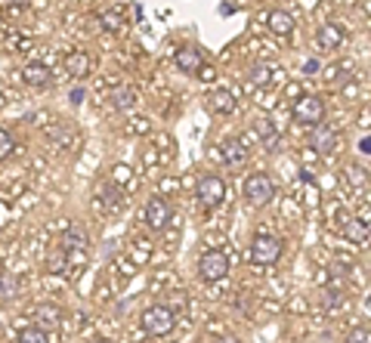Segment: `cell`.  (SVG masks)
<instances>
[{
    "instance_id": "6da1fadb",
    "label": "cell",
    "mask_w": 371,
    "mask_h": 343,
    "mask_svg": "<svg viewBox=\"0 0 371 343\" xmlns=\"http://www.w3.org/2000/svg\"><path fill=\"white\" fill-rule=\"evenodd\" d=\"M139 325H143V331L149 334V337H167V334L176 328V313L170 306H164V303H155V306L143 309Z\"/></svg>"
},
{
    "instance_id": "7a4b0ae2",
    "label": "cell",
    "mask_w": 371,
    "mask_h": 343,
    "mask_svg": "<svg viewBox=\"0 0 371 343\" xmlns=\"http://www.w3.org/2000/svg\"><path fill=\"white\" fill-rule=\"evenodd\" d=\"M278 257H282V238L266 235V232L251 238V260L257 266H273V263H278Z\"/></svg>"
},
{
    "instance_id": "3957f363",
    "label": "cell",
    "mask_w": 371,
    "mask_h": 343,
    "mask_svg": "<svg viewBox=\"0 0 371 343\" xmlns=\"http://www.w3.org/2000/svg\"><path fill=\"white\" fill-rule=\"evenodd\" d=\"M291 115H294V121L304 124V127H315V124L325 121V99L322 96H309V93H306V96H300L297 103H294Z\"/></svg>"
},
{
    "instance_id": "277c9868",
    "label": "cell",
    "mask_w": 371,
    "mask_h": 343,
    "mask_svg": "<svg viewBox=\"0 0 371 343\" xmlns=\"http://www.w3.org/2000/svg\"><path fill=\"white\" fill-rule=\"evenodd\" d=\"M195 198L201 201V207H207V210L220 207L223 198H226V183H223L216 174H204L195 186Z\"/></svg>"
},
{
    "instance_id": "5b68a950",
    "label": "cell",
    "mask_w": 371,
    "mask_h": 343,
    "mask_svg": "<svg viewBox=\"0 0 371 343\" xmlns=\"http://www.w3.org/2000/svg\"><path fill=\"white\" fill-rule=\"evenodd\" d=\"M242 192H245V198L257 207L269 205V201L275 198V186H273V179H269V174H247Z\"/></svg>"
},
{
    "instance_id": "8992f818",
    "label": "cell",
    "mask_w": 371,
    "mask_h": 343,
    "mask_svg": "<svg viewBox=\"0 0 371 343\" xmlns=\"http://www.w3.org/2000/svg\"><path fill=\"white\" fill-rule=\"evenodd\" d=\"M198 276L201 282H223L229 276V257L223 251H204L198 257Z\"/></svg>"
},
{
    "instance_id": "52a82bcc",
    "label": "cell",
    "mask_w": 371,
    "mask_h": 343,
    "mask_svg": "<svg viewBox=\"0 0 371 343\" xmlns=\"http://www.w3.org/2000/svg\"><path fill=\"white\" fill-rule=\"evenodd\" d=\"M170 220H174V207H170V201L164 198V195H152V198L145 201V223H149V229L161 232Z\"/></svg>"
},
{
    "instance_id": "ba28073f",
    "label": "cell",
    "mask_w": 371,
    "mask_h": 343,
    "mask_svg": "<svg viewBox=\"0 0 371 343\" xmlns=\"http://www.w3.org/2000/svg\"><path fill=\"white\" fill-rule=\"evenodd\" d=\"M309 145L319 155H331L337 149V134L325 124H315V127H309Z\"/></svg>"
},
{
    "instance_id": "9c48e42d",
    "label": "cell",
    "mask_w": 371,
    "mask_h": 343,
    "mask_svg": "<svg viewBox=\"0 0 371 343\" xmlns=\"http://www.w3.org/2000/svg\"><path fill=\"white\" fill-rule=\"evenodd\" d=\"M31 318H34L37 328L50 334V331H56L62 325V309L56 306V303H37V309H34V316H31Z\"/></svg>"
},
{
    "instance_id": "30bf717a",
    "label": "cell",
    "mask_w": 371,
    "mask_h": 343,
    "mask_svg": "<svg viewBox=\"0 0 371 343\" xmlns=\"http://www.w3.org/2000/svg\"><path fill=\"white\" fill-rule=\"evenodd\" d=\"M174 62L183 75H198L201 68H204V56H201V50H195V46H180Z\"/></svg>"
},
{
    "instance_id": "8fae6325",
    "label": "cell",
    "mask_w": 371,
    "mask_h": 343,
    "mask_svg": "<svg viewBox=\"0 0 371 343\" xmlns=\"http://www.w3.org/2000/svg\"><path fill=\"white\" fill-rule=\"evenodd\" d=\"M204 105L211 115H232L235 112V93L229 90H211L204 96Z\"/></svg>"
},
{
    "instance_id": "7c38bea8",
    "label": "cell",
    "mask_w": 371,
    "mask_h": 343,
    "mask_svg": "<svg viewBox=\"0 0 371 343\" xmlns=\"http://www.w3.org/2000/svg\"><path fill=\"white\" fill-rule=\"evenodd\" d=\"M315 44L322 46V50H337L340 44H344V25H337V22H325L315 31Z\"/></svg>"
},
{
    "instance_id": "4fadbf2b",
    "label": "cell",
    "mask_w": 371,
    "mask_h": 343,
    "mask_svg": "<svg viewBox=\"0 0 371 343\" xmlns=\"http://www.w3.org/2000/svg\"><path fill=\"white\" fill-rule=\"evenodd\" d=\"M62 65H65V75H72V77H87L90 75V68H93V62H90V56L84 50H72L65 59H62Z\"/></svg>"
},
{
    "instance_id": "5bb4252c",
    "label": "cell",
    "mask_w": 371,
    "mask_h": 343,
    "mask_svg": "<svg viewBox=\"0 0 371 343\" xmlns=\"http://www.w3.org/2000/svg\"><path fill=\"white\" fill-rule=\"evenodd\" d=\"M22 77H25V84L28 87H50V81H53V75H50V68L41 65V62H31V65H25V72H22Z\"/></svg>"
},
{
    "instance_id": "9a60e30c",
    "label": "cell",
    "mask_w": 371,
    "mask_h": 343,
    "mask_svg": "<svg viewBox=\"0 0 371 343\" xmlns=\"http://www.w3.org/2000/svg\"><path fill=\"white\" fill-rule=\"evenodd\" d=\"M266 25H269L273 34H282L285 37V34H291V31H294V19L285 10H273V13L266 15Z\"/></svg>"
},
{
    "instance_id": "2e32d148",
    "label": "cell",
    "mask_w": 371,
    "mask_h": 343,
    "mask_svg": "<svg viewBox=\"0 0 371 343\" xmlns=\"http://www.w3.org/2000/svg\"><path fill=\"white\" fill-rule=\"evenodd\" d=\"M108 103H112V108L124 112V108H130V105L136 103V90H130V87H115L112 96H108Z\"/></svg>"
},
{
    "instance_id": "e0dca14e",
    "label": "cell",
    "mask_w": 371,
    "mask_h": 343,
    "mask_svg": "<svg viewBox=\"0 0 371 343\" xmlns=\"http://www.w3.org/2000/svg\"><path fill=\"white\" fill-rule=\"evenodd\" d=\"M62 251H81V247H87V235H84L81 229H72L68 235H62Z\"/></svg>"
},
{
    "instance_id": "ac0fdd59",
    "label": "cell",
    "mask_w": 371,
    "mask_h": 343,
    "mask_svg": "<svg viewBox=\"0 0 371 343\" xmlns=\"http://www.w3.org/2000/svg\"><path fill=\"white\" fill-rule=\"evenodd\" d=\"M15 343H50V340H46V331H41L37 325H28L25 331H19Z\"/></svg>"
},
{
    "instance_id": "d6986e66",
    "label": "cell",
    "mask_w": 371,
    "mask_h": 343,
    "mask_svg": "<svg viewBox=\"0 0 371 343\" xmlns=\"http://www.w3.org/2000/svg\"><path fill=\"white\" fill-rule=\"evenodd\" d=\"M112 179H115L118 186H127L130 179H134V170H130L127 164H115V167H112Z\"/></svg>"
},
{
    "instance_id": "ffe728a7",
    "label": "cell",
    "mask_w": 371,
    "mask_h": 343,
    "mask_svg": "<svg viewBox=\"0 0 371 343\" xmlns=\"http://www.w3.org/2000/svg\"><path fill=\"white\" fill-rule=\"evenodd\" d=\"M223 149H226V161H229V164H235V161H238V164H242V161L247 158V155H245V149H242V145H238V143H226V145H223Z\"/></svg>"
},
{
    "instance_id": "44dd1931",
    "label": "cell",
    "mask_w": 371,
    "mask_h": 343,
    "mask_svg": "<svg viewBox=\"0 0 371 343\" xmlns=\"http://www.w3.org/2000/svg\"><path fill=\"white\" fill-rule=\"evenodd\" d=\"M15 143H13V134H6V130H0V161H6L13 155Z\"/></svg>"
},
{
    "instance_id": "7402d4cb",
    "label": "cell",
    "mask_w": 371,
    "mask_h": 343,
    "mask_svg": "<svg viewBox=\"0 0 371 343\" xmlns=\"http://www.w3.org/2000/svg\"><path fill=\"white\" fill-rule=\"evenodd\" d=\"M344 343H371V328H353L350 334H346V340Z\"/></svg>"
},
{
    "instance_id": "603a6c76",
    "label": "cell",
    "mask_w": 371,
    "mask_h": 343,
    "mask_svg": "<svg viewBox=\"0 0 371 343\" xmlns=\"http://www.w3.org/2000/svg\"><path fill=\"white\" fill-rule=\"evenodd\" d=\"M15 297V282L10 276H4L0 278V300H13Z\"/></svg>"
},
{
    "instance_id": "cb8c5ba5",
    "label": "cell",
    "mask_w": 371,
    "mask_h": 343,
    "mask_svg": "<svg viewBox=\"0 0 371 343\" xmlns=\"http://www.w3.org/2000/svg\"><path fill=\"white\" fill-rule=\"evenodd\" d=\"M99 22H103V28H108V31L121 28V15L118 13H103V15H99Z\"/></svg>"
},
{
    "instance_id": "d4e9b609",
    "label": "cell",
    "mask_w": 371,
    "mask_h": 343,
    "mask_svg": "<svg viewBox=\"0 0 371 343\" xmlns=\"http://www.w3.org/2000/svg\"><path fill=\"white\" fill-rule=\"evenodd\" d=\"M257 134H260V136H269V139H273V127H269V121H257Z\"/></svg>"
},
{
    "instance_id": "484cf974",
    "label": "cell",
    "mask_w": 371,
    "mask_h": 343,
    "mask_svg": "<svg viewBox=\"0 0 371 343\" xmlns=\"http://www.w3.org/2000/svg\"><path fill=\"white\" fill-rule=\"evenodd\" d=\"M304 72H306V75H315V72H319V62H315V59L304 62Z\"/></svg>"
},
{
    "instance_id": "4316f807",
    "label": "cell",
    "mask_w": 371,
    "mask_h": 343,
    "mask_svg": "<svg viewBox=\"0 0 371 343\" xmlns=\"http://www.w3.org/2000/svg\"><path fill=\"white\" fill-rule=\"evenodd\" d=\"M72 103H74V105L84 103V87H74V90H72Z\"/></svg>"
},
{
    "instance_id": "83f0119b",
    "label": "cell",
    "mask_w": 371,
    "mask_h": 343,
    "mask_svg": "<svg viewBox=\"0 0 371 343\" xmlns=\"http://www.w3.org/2000/svg\"><path fill=\"white\" fill-rule=\"evenodd\" d=\"M145 130H149V121H143V118L134 121V134H145Z\"/></svg>"
},
{
    "instance_id": "f1b7e54d",
    "label": "cell",
    "mask_w": 371,
    "mask_h": 343,
    "mask_svg": "<svg viewBox=\"0 0 371 343\" xmlns=\"http://www.w3.org/2000/svg\"><path fill=\"white\" fill-rule=\"evenodd\" d=\"M362 152H365V155H371V136L365 139V143H362Z\"/></svg>"
},
{
    "instance_id": "f546056e",
    "label": "cell",
    "mask_w": 371,
    "mask_h": 343,
    "mask_svg": "<svg viewBox=\"0 0 371 343\" xmlns=\"http://www.w3.org/2000/svg\"><path fill=\"white\" fill-rule=\"evenodd\" d=\"M10 4H19V6H25V4H31V0H10Z\"/></svg>"
},
{
    "instance_id": "4dcf8cb0",
    "label": "cell",
    "mask_w": 371,
    "mask_h": 343,
    "mask_svg": "<svg viewBox=\"0 0 371 343\" xmlns=\"http://www.w3.org/2000/svg\"><path fill=\"white\" fill-rule=\"evenodd\" d=\"M220 343H238V340H220Z\"/></svg>"
},
{
    "instance_id": "1f68e13d",
    "label": "cell",
    "mask_w": 371,
    "mask_h": 343,
    "mask_svg": "<svg viewBox=\"0 0 371 343\" xmlns=\"http://www.w3.org/2000/svg\"><path fill=\"white\" fill-rule=\"evenodd\" d=\"M99 343H112V340H99Z\"/></svg>"
}]
</instances>
